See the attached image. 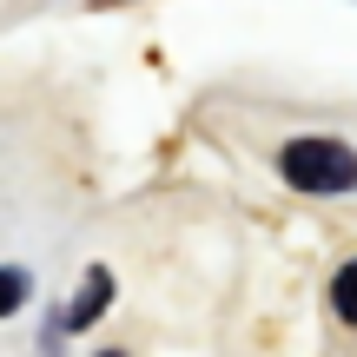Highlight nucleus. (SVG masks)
<instances>
[{
    "mask_svg": "<svg viewBox=\"0 0 357 357\" xmlns=\"http://www.w3.org/2000/svg\"><path fill=\"white\" fill-rule=\"evenodd\" d=\"M278 178L298 192H357V153L344 139H291L278 153Z\"/></svg>",
    "mask_w": 357,
    "mask_h": 357,
    "instance_id": "obj_1",
    "label": "nucleus"
},
{
    "mask_svg": "<svg viewBox=\"0 0 357 357\" xmlns=\"http://www.w3.org/2000/svg\"><path fill=\"white\" fill-rule=\"evenodd\" d=\"M106 305H113V271H106V265H93L86 278H79V298H73L66 311H53V318H47V337H53L47 351H60V337L86 331V324H100V311H106Z\"/></svg>",
    "mask_w": 357,
    "mask_h": 357,
    "instance_id": "obj_2",
    "label": "nucleus"
},
{
    "mask_svg": "<svg viewBox=\"0 0 357 357\" xmlns=\"http://www.w3.org/2000/svg\"><path fill=\"white\" fill-rule=\"evenodd\" d=\"M331 311L344 324H357V258L351 265H337V278H331Z\"/></svg>",
    "mask_w": 357,
    "mask_h": 357,
    "instance_id": "obj_3",
    "label": "nucleus"
},
{
    "mask_svg": "<svg viewBox=\"0 0 357 357\" xmlns=\"http://www.w3.org/2000/svg\"><path fill=\"white\" fill-rule=\"evenodd\" d=\"M26 284H33V278H26L20 265H0V318H7V311H20V305H26Z\"/></svg>",
    "mask_w": 357,
    "mask_h": 357,
    "instance_id": "obj_4",
    "label": "nucleus"
},
{
    "mask_svg": "<svg viewBox=\"0 0 357 357\" xmlns=\"http://www.w3.org/2000/svg\"><path fill=\"white\" fill-rule=\"evenodd\" d=\"M100 7H119V0H100Z\"/></svg>",
    "mask_w": 357,
    "mask_h": 357,
    "instance_id": "obj_5",
    "label": "nucleus"
},
{
    "mask_svg": "<svg viewBox=\"0 0 357 357\" xmlns=\"http://www.w3.org/2000/svg\"><path fill=\"white\" fill-rule=\"evenodd\" d=\"M100 357H119V351H100Z\"/></svg>",
    "mask_w": 357,
    "mask_h": 357,
    "instance_id": "obj_6",
    "label": "nucleus"
}]
</instances>
